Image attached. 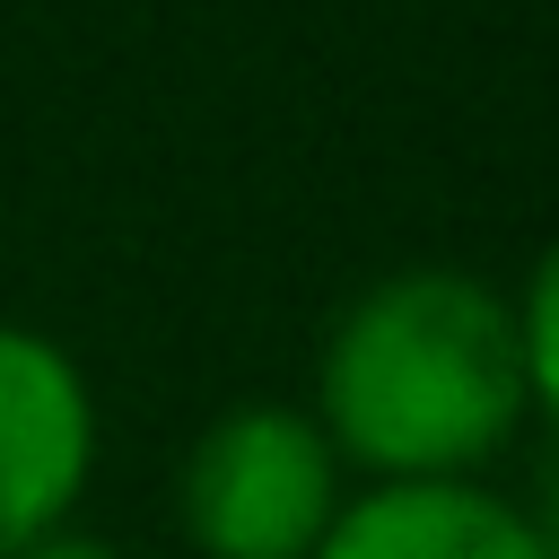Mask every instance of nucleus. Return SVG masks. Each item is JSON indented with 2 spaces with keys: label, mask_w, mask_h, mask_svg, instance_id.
I'll return each instance as SVG.
<instances>
[{
  "label": "nucleus",
  "mask_w": 559,
  "mask_h": 559,
  "mask_svg": "<svg viewBox=\"0 0 559 559\" xmlns=\"http://www.w3.org/2000/svg\"><path fill=\"white\" fill-rule=\"evenodd\" d=\"M314 428L367 480H472L524 419L507 297L463 262L367 280L314 358Z\"/></svg>",
  "instance_id": "1"
},
{
  "label": "nucleus",
  "mask_w": 559,
  "mask_h": 559,
  "mask_svg": "<svg viewBox=\"0 0 559 559\" xmlns=\"http://www.w3.org/2000/svg\"><path fill=\"white\" fill-rule=\"evenodd\" d=\"M341 507V454L306 402H227L175 472V524L201 559H314Z\"/></svg>",
  "instance_id": "2"
},
{
  "label": "nucleus",
  "mask_w": 559,
  "mask_h": 559,
  "mask_svg": "<svg viewBox=\"0 0 559 559\" xmlns=\"http://www.w3.org/2000/svg\"><path fill=\"white\" fill-rule=\"evenodd\" d=\"M87 472H96L87 367L35 323H0V559L70 524Z\"/></svg>",
  "instance_id": "3"
},
{
  "label": "nucleus",
  "mask_w": 559,
  "mask_h": 559,
  "mask_svg": "<svg viewBox=\"0 0 559 559\" xmlns=\"http://www.w3.org/2000/svg\"><path fill=\"white\" fill-rule=\"evenodd\" d=\"M314 559H542L515 498L480 480H367Z\"/></svg>",
  "instance_id": "4"
},
{
  "label": "nucleus",
  "mask_w": 559,
  "mask_h": 559,
  "mask_svg": "<svg viewBox=\"0 0 559 559\" xmlns=\"http://www.w3.org/2000/svg\"><path fill=\"white\" fill-rule=\"evenodd\" d=\"M507 314H515V358H524V411H542L559 428V236L533 253Z\"/></svg>",
  "instance_id": "5"
},
{
  "label": "nucleus",
  "mask_w": 559,
  "mask_h": 559,
  "mask_svg": "<svg viewBox=\"0 0 559 559\" xmlns=\"http://www.w3.org/2000/svg\"><path fill=\"white\" fill-rule=\"evenodd\" d=\"M9 559H122V550H114L105 533H87V524L70 515V524H52V533H35V542H26V550H9Z\"/></svg>",
  "instance_id": "6"
},
{
  "label": "nucleus",
  "mask_w": 559,
  "mask_h": 559,
  "mask_svg": "<svg viewBox=\"0 0 559 559\" xmlns=\"http://www.w3.org/2000/svg\"><path fill=\"white\" fill-rule=\"evenodd\" d=\"M524 524H533L542 559H559V445H550V463H542V480H533V498H524Z\"/></svg>",
  "instance_id": "7"
}]
</instances>
